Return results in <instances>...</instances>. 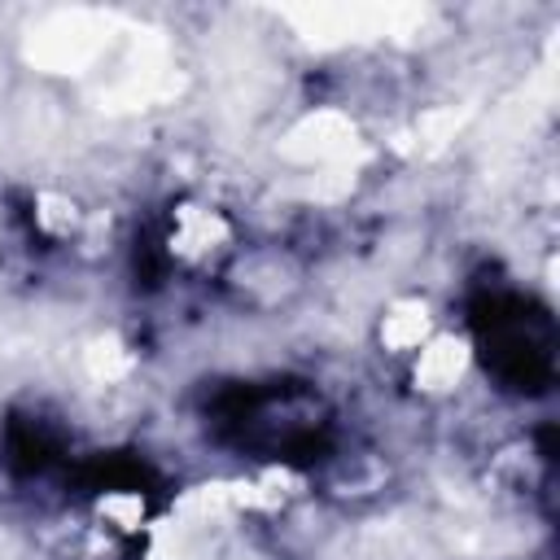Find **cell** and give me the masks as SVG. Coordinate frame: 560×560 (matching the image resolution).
<instances>
[{
    "label": "cell",
    "instance_id": "2",
    "mask_svg": "<svg viewBox=\"0 0 560 560\" xmlns=\"http://www.w3.org/2000/svg\"><path fill=\"white\" fill-rule=\"evenodd\" d=\"M376 337H381V346H385L389 354H416V350L433 337V315H429V306H424L420 298H398V302L381 315Z\"/></svg>",
    "mask_w": 560,
    "mask_h": 560
},
{
    "label": "cell",
    "instance_id": "1",
    "mask_svg": "<svg viewBox=\"0 0 560 560\" xmlns=\"http://www.w3.org/2000/svg\"><path fill=\"white\" fill-rule=\"evenodd\" d=\"M468 359H472V350H468L464 337L438 332V337H429V341L416 350L411 381H416V389H424V394H446V389H455V385L464 381Z\"/></svg>",
    "mask_w": 560,
    "mask_h": 560
}]
</instances>
